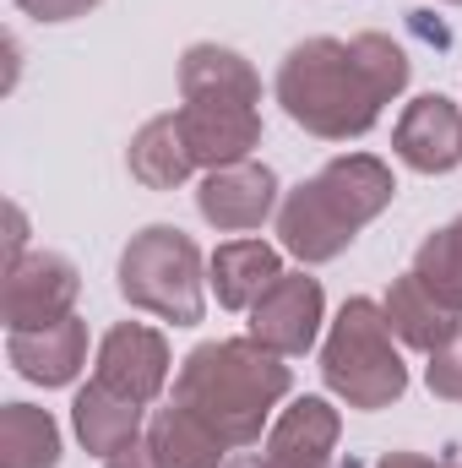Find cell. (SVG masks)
<instances>
[{"mask_svg":"<svg viewBox=\"0 0 462 468\" xmlns=\"http://www.w3.org/2000/svg\"><path fill=\"white\" fill-rule=\"evenodd\" d=\"M93 5L99 0H16V11L33 22H71V16H88Z\"/></svg>","mask_w":462,"mask_h":468,"instance_id":"24","label":"cell"},{"mask_svg":"<svg viewBox=\"0 0 462 468\" xmlns=\"http://www.w3.org/2000/svg\"><path fill=\"white\" fill-rule=\"evenodd\" d=\"M321 381L348 409L375 414L392 409L408 392V365L397 354V333L386 327V311L364 294L343 300L327 344H321Z\"/></svg>","mask_w":462,"mask_h":468,"instance_id":"4","label":"cell"},{"mask_svg":"<svg viewBox=\"0 0 462 468\" xmlns=\"http://www.w3.org/2000/svg\"><path fill=\"white\" fill-rule=\"evenodd\" d=\"M397 197L392 164H381L375 153H343L332 164H321V175L299 180L283 207H278V239L289 256H299L305 267L338 261L353 234L375 224Z\"/></svg>","mask_w":462,"mask_h":468,"instance_id":"2","label":"cell"},{"mask_svg":"<svg viewBox=\"0 0 462 468\" xmlns=\"http://www.w3.org/2000/svg\"><path fill=\"white\" fill-rule=\"evenodd\" d=\"M457 468H462V463H457Z\"/></svg>","mask_w":462,"mask_h":468,"instance_id":"30","label":"cell"},{"mask_svg":"<svg viewBox=\"0 0 462 468\" xmlns=\"http://www.w3.org/2000/svg\"><path fill=\"white\" fill-rule=\"evenodd\" d=\"M71 431L93 458H115L147 436V403H131V398L110 392L104 381H88L71 403Z\"/></svg>","mask_w":462,"mask_h":468,"instance_id":"14","label":"cell"},{"mask_svg":"<svg viewBox=\"0 0 462 468\" xmlns=\"http://www.w3.org/2000/svg\"><path fill=\"white\" fill-rule=\"evenodd\" d=\"M294 392V370L283 354L261 349L256 338H213L180 359L174 403H185L229 452L256 447L272 409Z\"/></svg>","mask_w":462,"mask_h":468,"instance_id":"1","label":"cell"},{"mask_svg":"<svg viewBox=\"0 0 462 468\" xmlns=\"http://www.w3.org/2000/svg\"><path fill=\"white\" fill-rule=\"evenodd\" d=\"M180 93L185 99H234V104H261V77L256 66L229 44H191L180 55Z\"/></svg>","mask_w":462,"mask_h":468,"instance_id":"17","label":"cell"},{"mask_svg":"<svg viewBox=\"0 0 462 468\" xmlns=\"http://www.w3.org/2000/svg\"><path fill=\"white\" fill-rule=\"evenodd\" d=\"M321 322H327V294H321V278H310V272H283L250 305V338L283 359H299L316 349Z\"/></svg>","mask_w":462,"mask_h":468,"instance_id":"7","label":"cell"},{"mask_svg":"<svg viewBox=\"0 0 462 468\" xmlns=\"http://www.w3.org/2000/svg\"><path fill=\"white\" fill-rule=\"evenodd\" d=\"M104 468H158V463H152V452H147V436H142L136 447H125V452H115V458H104Z\"/></svg>","mask_w":462,"mask_h":468,"instance_id":"27","label":"cell"},{"mask_svg":"<svg viewBox=\"0 0 462 468\" xmlns=\"http://www.w3.org/2000/svg\"><path fill=\"white\" fill-rule=\"evenodd\" d=\"M370 468H457V463H446V458H425V452H386L381 463H370Z\"/></svg>","mask_w":462,"mask_h":468,"instance_id":"26","label":"cell"},{"mask_svg":"<svg viewBox=\"0 0 462 468\" xmlns=\"http://www.w3.org/2000/svg\"><path fill=\"white\" fill-rule=\"evenodd\" d=\"M446 5H462V0H446Z\"/></svg>","mask_w":462,"mask_h":468,"instance_id":"29","label":"cell"},{"mask_svg":"<svg viewBox=\"0 0 462 468\" xmlns=\"http://www.w3.org/2000/svg\"><path fill=\"white\" fill-rule=\"evenodd\" d=\"M343 414L327 398H294L272 431H267V463L272 468H338Z\"/></svg>","mask_w":462,"mask_h":468,"instance_id":"12","label":"cell"},{"mask_svg":"<svg viewBox=\"0 0 462 468\" xmlns=\"http://www.w3.org/2000/svg\"><path fill=\"white\" fill-rule=\"evenodd\" d=\"M381 311H386V327L397 333V344H408V349H419V354H436L462 327V316L452 305H441V300L419 283L414 267H408L403 278H392Z\"/></svg>","mask_w":462,"mask_h":468,"instance_id":"16","label":"cell"},{"mask_svg":"<svg viewBox=\"0 0 462 468\" xmlns=\"http://www.w3.org/2000/svg\"><path fill=\"white\" fill-rule=\"evenodd\" d=\"M224 468H272V463H267V458H229Z\"/></svg>","mask_w":462,"mask_h":468,"instance_id":"28","label":"cell"},{"mask_svg":"<svg viewBox=\"0 0 462 468\" xmlns=\"http://www.w3.org/2000/svg\"><path fill=\"white\" fill-rule=\"evenodd\" d=\"M414 272H419V283L441 305H452L462 316V218L441 224L436 234H425V245L414 250Z\"/></svg>","mask_w":462,"mask_h":468,"instance_id":"21","label":"cell"},{"mask_svg":"<svg viewBox=\"0 0 462 468\" xmlns=\"http://www.w3.org/2000/svg\"><path fill=\"white\" fill-rule=\"evenodd\" d=\"M185 147L196 158V169H229L245 164L261 147V110L256 104H234V99H185L180 110Z\"/></svg>","mask_w":462,"mask_h":468,"instance_id":"10","label":"cell"},{"mask_svg":"<svg viewBox=\"0 0 462 468\" xmlns=\"http://www.w3.org/2000/svg\"><path fill=\"white\" fill-rule=\"evenodd\" d=\"M22 256H27V218H22V207L11 202V207H5V267L22 261Z\"/></svg>","mask_w":462,"mask_h":468,"instance_id":"25","label":"cell"},{"mask_svg":"<svg viewBox=\"0 0 462 468\" xmlns=\"http://www.w3.org/2000/svg\"><path fill=\"white\" fill-rule=\"evenodd\" d=\"M120 294L169 327H196L207 311V261L196 239L174 224H147L120 250Z\"/></svg>","mask_w":462,"mask_h":468,"instance_id":"5","label":"cell"},{"mask_svg":"<svg viewBox=\"0 0 462 468\" xmlns=\"http://www.w3.org/2000/svg\"><path fill=\"white\" fill-rule=\"evenodd\" d=\"M348 49H353V60H359V71L370 77V88L381 93V104H392V99L408 88L414 60H408V49H403V44H392L386 33H353V38H348Z\"/></svg>","mask_w":462,"mask_h":468,"instance_id":"22","label":"cell"},{"mask_svg":"<svg viewBox=\"0 0 462 468\" xmlns=\"http://www.w3.org/2000/svg\"><path fill=\"white\" fill-rule=\"evenodd\" d=\"M425 387H430L441 403H462V327L430 354V365H425Z\"/></svg>","mask_w":462,"mask_h":468,"instance_id":"23","label":"cell"},{"mask_svg":"<svg viewBox=\"0 0 462 468\" xmlns=\"http://www.w3.org/2000/svg\"><path fill=\"white\" fill-rule=\"evenodd\" d=\"M392 153L414 169V175H446L462 164V110L446 93H419L397 131H392Z\"/></svg>","mask_w":462,"mask_h":468,"instance_id":"11","label":"cell"},{"mask_svg":"<svg viewBox=\"0 0 462 468\" xmlns=\"http://www.w3.org/2000/svg\"><path fill=\"white\" fill-rule=\"evenodd\" d=\"M278 104L299 131L321 142H359L381 120V93L359 71L353 49L343 38H305L278 66Z\"/></svg>","mask_w":462,"mask_h":468,"instance_id":"3","label":"cell"},{"mask_svg":"<svg viewBox=\"0 0 462 468\" xmlns=\"http://www.w3.org/2000/svg\"><path fill=\"white\" fill-rule=\"evenodd\" d=\"M278 278H283V256L267 239H224L207 256V283L224 311H250Z\"/></svg>","mask_w":462,"mask_h":468,"instance_id":"15","label":"cell"},{"mask_svg":"<svg viewBox=\"0 0 462 468\" xmlns=\"http://www.w3.org/2000/svg\"><path fill=\"white\" fill-rule=\"evenodd\" d=\"M5 359L33 387H71L82 376V365H88V322L66 316L55 327L5 333Z\"/></svg>","mask_w":462,"mask_h":468,"instance_id":"13","label":"cell"},{"mask_svg":"<svg viewBox=\"0 0 462 468\" xmlns=\"http://www.w3.org/2000/svg\"><path fill=\"white\" fill-rule=\"evenodd\" d=\"M278 207H283L278 175L261 158H245V164H229V169H207L202 186H196V213L218 234L261 229Z\"/></svg>","mask_w":462,"mask_h":468,"instance_id":"8","label":"cell"},{"mask_svg":"<svg viewBox=\"0 0 462 468\" xmlns=\"http://www.w3.org/2000/svg\"><path fill=\"white\" fill-rule=\"evenodd\" d=\"M0 468H60V425L49 409L33 403L0 409Z\"/></svg>","mask_w":462,"mask_h":468,"instance_id":"20","label":"cell"},{"mask_svg":"<svg viewBox=\"0 0 462 468\" xmlns=\"http://www.w3.org/2000/svg\"><path fill=\"white\" fill-rule=\"evenodd\" d=\"M147 452L158 468H224V441L185 409V403H169L147 420Z\"/></svg>","mask_w":462,"mask_h":468,"instance_id":"19","label":"cell"},{"mask_svg":"<svg viewBox=\"0 0 462 468\" xmlns=\"http://www.w3.org/2000/svg\"><path fill=\"white\" fill-rule=\"evenodd\" d=\"M82 294V272L71 256L60 250H27L22 261L5 267V289H0V316L5 333H33V327H55L77 311Z\"/></svg>","mask_w":462,"mask_h":468,"instance_id":"6","label":"cell"},{"mask_svg":"<svg viewBox=\"0 0 462 468\" xmlns=\"http://www.w3.org/2000/svg\"><path fill=\"white\" fill-rule=\"evenodd\" d=\"M93 381H104L110 392L131 403H152L169 387V338L147 322H120L104 333L99 359H93Z\"/></svg>","mask_w":462,"mask_h":468,"instance_id":"9","label":"cell"},{"mask_svg":"<svg viewBox=\"0 0 462 468\" xmlns=\"http://www.w3.org/2000/svg\"><path fill=\"white\" fill-rule=\"evenodd\" d=\"M125 164L131 175L147 186V191H174L196 175V158L185 147V131H180V115H152L125 147Z\"/></svg>","mask_w":462,"mask_h":468,"instance_id":"18","label":"cell"}]
</instances>
